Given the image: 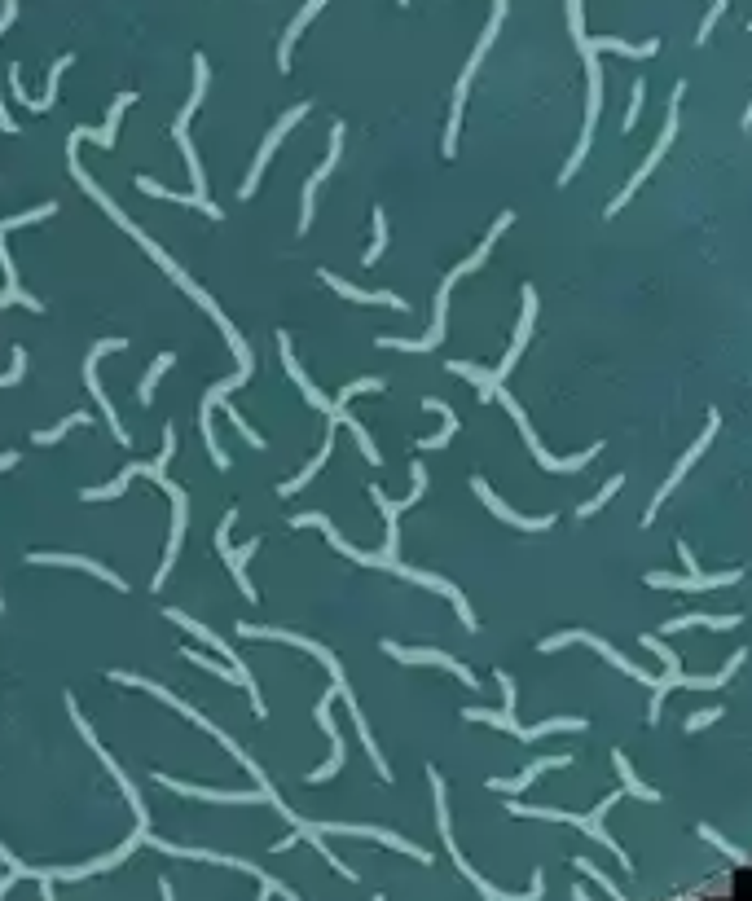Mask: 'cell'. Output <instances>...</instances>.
Wrapping results in <instances>:
<instances>
[{
    "label": "cell",
    "mask_w": 752,
    "mask_h": 901,
    "mask_svg": "<svg viewBox=\"0 0 752 901\" xmlns=\"http://www.w3.org/2000/svg\"><path fill=\"white\" fill-rule=\"evenodd\" d=\"M80 141H84V128H75V132H71V146H66V159H71V176H75V181H80V185L88 189V194H93V198H97V203H102V207H106V216H115V225H124V229L132 233V238H137V242H141V247H146V251L154 255V260H159V264H163V269H168V273H172V282H176V286H185V295H194V299H198V304H203V308H207V313H212V321H216V326H220V330H225V339H229V348H234V357L242 361V370H251V352H247V343H242V335H238V330H234V326H229V317H225V313H220V308H216V299H212V295H207V291H203V286H194V282H190V273H181V264H176V260H172V255H163L159 247H154V242L146 238V233H141L137 225H132V220L124 216V211H119V207H115V203H110V198L102 194V189H97V185H93V176H88V172H84V163H80Z\"/></svg>",
    "instance_id": "1"
},
{
    "label": "cell",
    "mask_w": 752,
    "mask_h": 901,
    "mask_svg": "<svg viewBox=\"0 0 752 901\" xmlns=\"http://www.w3.org/2000/svg\"><path fill=\"white\" fill-rule=\"evenodd\" d=\"M291 524H295V528H308V524H313V528H322V532H326V541L335 545L339 554H348L352 563H361V567H383V572H396V576H405V581H418V585L436 589V594H445L449 603L458 607L462 625H467V629H480V625H475V616H471V607H467V598H462V589L453 585V581H445V576H431V572H418V567H405L401 559H383V554H361V550H352V545H348L344 537H339L335 524H330L326 515H300V519H291Z\"/></svg>",
    "instance_id": "2"
},
{
    "label": "cell",
    "mask_w": 752,
    "mask_h": 901,
    "mask_svg": "<svg viewBox=\"0 0 752 901\" xmlns=\"http://www.w3.org/2000/svg\"><path fill=\"white\" fill-rule=\"evenodd\" d=\"M502 18H506V0H493V18H489V27H484L480 44H475V53H471L467 71H462V80H458V93H453V115H449V132H445V154H449V159H453V150H458V132H462V106H467V88H471V80H475V71H480L484 53L493 49L497 31H502Z\"/></svg>",
    "instance_id": "3"
},
{
    "label": "cell",
    "mask_w": 752,
    "mask_h": 901,
    "mask_svg": "<svg viewBox=\"0 0 752 901\" xmlns=\"http://www.w3.org/2000/svg\"><path fill=\"white\" fill-rule=\"evenodd\" d=\"M493 400H502V409H506V414H511V418L519 422V436H524V444H528V453H533V458H537L541 466H546V471H559V475H563V471H581V466H585V462H590V458H599V453H603V444H590V449H581V453H577V458H555V453H546V449H541L537 431H533V427H528V414H524V409H519V405H515V400H511V396H506V387H497V392H493Z\"/></svg>",
    "instance_id": "4"
},
{
    "label": "cell",
    "mask_w": 752,
    "mask_h": 901,
    "mask_svg": "<svg viewBox=\"0 0 752 901\" xmlns=\"http://www.w3.org/2000/svg\"><path fill=\"white\" fill-rule=\"evenodd\" d=\"M682 93H687V84L678 80V88H673V97H669V124H665V132H660V141H656V146H651V154H647V163H643V168H638L634 176H629V185H625L621 194L612 198V203H607V216H616V211H621V207L629 203V198H634V189L643 185L651 172H656V163H660V159H665V154H669L673 137H678V102H682Z\"/></svg>",
    "instance_id": "5"
},
{
    "label": "cell",
    "mask_w": 752,
    "mask_h": 901,
    "mask_svg": "<svg viewBox=\"0 0 752 901\" xmlns=\"http://www.w3.org/2000/svg\"><path fill=\"white\" fill-rule=\"evenodd\" d=\"M168 620H172V625H181L185 633H194V638H203V642H207V647H212V651H220V660H229V664H234V669H238L242 677H247V695H251V708H256V717H264V699H260V686H256V677H251L247 660H238V655L229 651V642L220 638V633H212L207 625H198V620H190V616H185V611H176V607H172V611H168Z\"/></svg>",
    "instance_id": "6"
},
{
    "label": "cell",
    "mask_w": 752,
    "mask_h": 901,
    "mask_svg": "<svg viewBox=\"0 0 752 901\" xmlns=\"http://www.w3.org/2000/svg\"><path fill=\"white\" fill-rule=\"evenodd\" d=\"M572 642H585V647H594V651H599L607 664H616V669H621V673H629V677H634V682H643V686H656V677H651L647 669H638L634 660H625V655L616 651V647H607L603 638H594V633H585V629H568V633H555V638H546V642H541V651H563V647H572Z\"/></svg>",
    "instance_id": "7"
},
{
    "label": "cell",
    "mask_w": 752,
    "mask_h": 901,
    "mask_svg": "<svg viewBox=\"0 0 752 901\" xmlns=\"http://www.w3.org/2000/svg\"><path fill=\"white\" fill-rule=\"evenodd\" d=\"M119 348H128V343H124V339H102V343H97V348L88 352V361H84V383H88V392H93L97 405H102V414H106V422H110V431H115V440H119V444H132V440H128V431L119 427L115 405H110L106 392H102V378H97V361H102L106 352H119Z\"/></svg>",
    "instance_id": "8"
},
{
    "label": "cell",
    "mask_w": 752,
    "mask_h": 901,
    "mask_svg": "<svg viewBox=\"0 0 752 901\" xmlns=\"http://www.w3.org/2000/svg\"><path fill=\"white\" fill-rule=\"evenodd\" d=\"M717 427H722V418H717V414H709V422H704V436H700V440H695V444H691V449H687V453H682V462H678V466H673V475H669V480H665V484H660L656 502H651V506H647V515H643V528H647V524H656V510H660V502H665V497L673 493V488H678V484H682V475H687V471H691V466H695V458H700V453H704V449H709V444H713V436H717Z\"/></svg>",
    "instance_id": "9"
},
{
    "label": "cell",
    "mask_w": 752,
    "mask_h": 901,
    "mask_svg": "<svg viewBox=\"0 0 752 901\" xmlns=\"http://www.w3.org/2000/svg\"><path fill=\"white\" fill-rule=\"evenodd\" d=\"M234 519H238V510H229L225 519H220V528H216V545H220V554H225V563H229V572H234V581H238V589H242V598H251L256 603V585L247 581V559L256 554V545L260 541H247L242 550H234L229 545V528H234Z\"/></svg>",
    "instance_id": "10"
},
{
    "label": "cell",
    "mask_w": 752,
    "mask_h": 901,
    "mask_svg": "<svg viewBox=\"0 0 752 901\" xmlns=\"http://www.w3.org/2000/svg\"><path fill=\"white\" fill-rule=\"evenodd\" d=\"M163 488L172 493V506H176V515H172V541H168V554H163V567L154 572V585L150 589H163V581H168V572H172V563H176V554H181V537H185V524H190V502H185V493H181V484H172L168 475H154Z\"/></svg>",
    "instance_id": "11"
},
{
    "label": "cell",
    "mask_w": 752,
    "mask_h": 901,
    "mask_svg": "<svg viewBox=\"0 0 752 901\" xmlns=\"http://www.w3.org/2000/svg\"><path fill=\"white\" fill-rule=\"evenodd\" d=\"M308 115V106H295L291 115H282L278 119V128L269 132V137H264V146H260V154H256V163H251V172H247V181H242V198H251L256 194V185H260V176H264V168H269V159L273 154H278V146H282V137L286 132H291L295 124H300V119Z\"/></svg>",
    "instance_id": "12"
},
{
    "label": "cell",
    "mask_w": 752,
    "mask_h": 901,
    "mask_svg": "<svg viewBox=\"0 0 752 901\" xmlns=\"http://www.w3.org/2000/svg\"><path fill=\"white\" fill-rule=\"evenodd\" d=\"M383 651H387V655H392V660H401V664H436V669H449L453 677H462V682H467V686H471V691H475V686H480V682H475V673L467 669V664H462V660H453V655H445V651H423V647H396V642H383Z\"/></svg>",
    "instance_id": "13"
},
{
    "label": "cell",
    "mask_w": 752,
    "mask_h": 901,
    "mask_svg": "<svg viewBox=\"0 0 752 901\" xmlns=\"http://www.w3.org/2000/svg\"><path fill=\"white\" fill-rule=\"evenodd\" d=\"M344 124H335L330 128V150H326V163L317 168L313 176H308V185H304V203H300V233H308V225H313V194H317V185L326 181L330 172H335V163H339V154H344Z\"/></svg>",
    "instance_id": "14"
},
{
    "label": "cell",
    "mask_w": 752,
    "mask_h": 901,
    "mask_svg": "<svg viewBox=\"0 0 752 901\" xmlns=\"http://www.w3.org/2000/svg\"><path fill=\"white\" fill-rule=\"evenodd\" d=\"M533 321H537V291L533 286H524V317H519V326H515V343L506 348V357H502V365L493 370V383L502 387V378L515 370V361H519V352L528 348V335H533Z\"/></svg>",
    "instance_id": "15"
},
{
    "label": "cell",
    "mask_w": 752,
    "mask_h": 901,
    "mask_svg": "<svg viewBox=\"0 0 752 901\" xmlns=\"http://www.w3.org/2000/svg\"><path fill=\"white\" fill-rule=\"evenodd\" d=\"M744 572H717V576H669V572H651L647 585L656 589H678V594H704V589H726L735 585Z\"/></svg>",
    "instance_id": "16"
},
{
    "label": "cell",
    "mask_w": 752,
    "mask_h": 901,
    "mask_svg": "<svg viewBox=\"0 0 752 901\" xmlns=\"http://www.w3.org/2000/svg\"><path fill=\"white\" fill-rule=\"evenodd\" d=\"M471 484H475V493H480V502L489 506L493 515L502 519V524H511V528H528V532H546L550 524H555V515H541V519H524V515H515L511 506H502V497H497L493 488H489V480H471Z\"/></svg>",
    "instance_id": "17"
},
{
    "label": "cell",
    "mask_w": 752,
    "mask_h": 901,
    "mask_svg": "<svg viewBox=\"0 0 752 901\" xmlns=\"http://www.w3.org/2000/svg\"><path fill=\"white\" fill-rule=\"evenodd\" d=\"M0 269H5V291H0V308H9V304H22L27 313H44V304L36 295H27L18 286V273H14V255H9V242L0 238Z\"/></svg>",
    "instance_id": "18"
},
{
    "label": "cell",
    "mask_w": 752,
    "mask_h": 901,
    "mask_svg": "<svg viewBox=\"0 0 752 901\" xmlns=\"http://www.w3.org/2000/svg\"><path fill=\"white\" fill-rule=\"evenodd\" d=\"M322 282L330 286V291H339L344 299H352V304H383V308H405V299H401V295H392V291H361V286L344 282V277H339V273H326V269H322Z\"/></svg>",
    "instance_id": "19"
},
{
    "label": "cell",
    "mask_w": 752,
    "mask_h": 901,
    "mask_svg": "<svg viewBox=\"0 0 752 901\" xmlns=\"http://www.w3.org/2000/svg\"><path fill=\"white\" fill-rule=\"evenodd\" d=\"M163 787H172V792H181V796H198V800H220V805H256V800H264V796H256V792H212V787H190V783H181V778H168V774H154Z\"/></svg>",
    "instance_id": "20"
},
{
    "label": "cell",
    "mask_w": 752,
    "mask_h": 901,
    "mask_svg": "<svg viewBox=\"0 0 752 901\" xmlns=\"http://www.w3.org/2000/svg\"><path fill=\"white\" fill-rule=\"evenodd\" d=\"M660 40H643V44H629V40H616V36H599V40H585L581 58L585 53H621V58H656Z\"/></svg>",
    "instance_id": "21"
},
{
    "label": "cell",
    "mask_w": 752,
    "mask_h": 901,
    "mask_svg": "<svg viewBox=\"0 0 752 901\" xmlns=\"http://www.w3.org/2000/svg\"><path fill=\"white\" fill-rule=\"evenodd\" d=\"M31 563H58V567H80V572H93V576H102L106 585H115V589H128V581L119 572H110V567H102V563H93V559H80V554H31Z\"/></svg>",
    "instance_id": "22"
},
{
    "label": "cell",
    "mask_w": 752,
    "mask_h": 901,
    "mask_svg": "<svg viewBox=\"0 0 752 901\" xmlns=\"http://www.w3.org/2000/svg\"><path fill=\"white\" fill-rule=\"evenodd\" d=\"M335 427H339V422H335V418H326V444H322V449H317V458H313V462H308V466H304V471H300V475H295V480H286V484H278V493H282V497H291V493H300V488H308V480H313V475H317V471H322V466H326V458H330V449H335Z\"/></svg>",
    "instance_id": "23"
},
{
    "label": "cell",
    "mask_w": 752,
    "mask_h": 901,
    "mask_svg": "<svg viewBox=\"0 0 752 901\" xmlns=\"http://www.w3.org/2000/svg\"><path fill=\"white\" fill-rule=\"evenodd\" d=\"M563 765H572V756H546V761H533L519 778H489V787L493 792H524L528 783H533L537 774H546V770H563Z\"/></svg>",
    "instance_id": "24"
},
{
    "label": "cell",
    "mask_w": 752,
    "mask_h": 901,
    "mask_svg": "<svg viewBox=\"0 0 752 901\" xmlns=\"http://www.w3.org/2000/svg\"><path fill=\"white\" fill-rule=\"evenodd\" d=\"M132 102H137V93H119V97H115V106H110V115H106V128H97V132H93V128H84V141H97V146H102V150L115 146L119 119H124V110H128Z\"/></svg>",
    "instance_id": "25"
},
{
    "label": "cell",
    "mask_w": 752,
    "mask_h": 901,
    "mask_svg": "<svg viewBox=\"0 0 752 901\" xmlns=\"http://www.w3.org/2000/svg\"><path fill=\"white\" fill-rule=\"evenodd\" d=\"M322 5H326V0H308V5L300 9V18H295L291 27H286V36H282V49H278V66H282V71H291V44L300 40V31L308 27V22H313L317 14H322Z\"/></svg>",
    "instance_id": "26"
},
{
    "label": "cell",
    "mask_w": 752,
    "mask_h": 901,
    "mask_svg": "<svg viewBox=\"0 0 752 901\" xmlns=\"http://www.w3.org/2000/svg\"><path fill=\"white\" fill-rule=\"evenodd\" d=\"M423 405L431 409V414H440V418H445V427H440V436H431V440H418V449H427V453H431V449H445V444H449L453 436H458V414H453V409L445 405V400H431V396L423 400Z\"/></svg>",
    "instance_id": "27"
},
{
    "label": "cell",
    "mask_w": 752,
    "mask_h": 901,
    "mask_svg": "<svg viewBox=\"0 0 752 901\" xmlns=\"http://www.w3.org/2000/svg\"><path fill=\"white\" fill-rule=\"evenodd\" d=\"M739 616H673L665 633H682V629H735Z\"/></svg>",
    "instance_id": "28"
},
{
    "label": "cell",
    "mask_w": 752,
    "mask_h": 901,
    "mask_svg": "<svg viewBox=\"0 0 752 901\" xmlns=\"http://www.w3.org/2000/svg\"><path fill=\"white\" fill-rule=\"evenodd\" d=\"M176 365V352H159V357H154V365H150V374L141 378V387H137V400L141 405H150V396H154V387H159V378L168 374Z\"/></svg>",
    "instance_id": "29"
},
{
    "label": "cell",
    "mask_w": 752,
    "mask_h": 901,
    "mask_svg": "<svg viewBox=\"0 0 752 901\" xmlns=\"http://www.w3.org/2000/svg\"><path fill=\"white\" fill-rule=\"evenodd\" d=\"M449 370H453V374H462V378H471V383L480 387V396H484V400H493V392H497L493 370H480V365H467V361H449Z\"/></svg>",
    "instance_id": "30"
},
{
    "label": "cell",
    "mask_w": 752,
    "mask_h": 901,
    "mask_svg": "<svg viewBox=\"0 0 752 901\" xmlns=\"http://www.w3.org/2000/svg\"><path fill=\"white\" fill-rule=\"evenodd\" d=\"M88 422H93V414H66V418L58 422V427H49V431H36V436H31V440H36V444H58V440H62V436H66V431H71V427H88Z\"/></svg>",
    "instance_id": "31"
},
{
    "label": "cell",
    "mask_w": 752,
    "mask_h": 901,
    "mask_svg": "<svg viewBox=\"0 0 752 901\" xmlns=\"http://www.w3.org/2000/svg\"><path fill=\"white\" fill-rule=\"evenodd\" d=\"M612 761H616V770H621V778H625V792H634L638 800H660L656 792H651V787L638 783V774H634V765L625 761V752H612Z\"/></svg>",
    "instance_id": "32"
},
{
    "label": "cell",
    "mask_w": 752,
    "mask_h": 901,
    "mask_svg": "<svg viewBox=\"0 0 752 901\" xmlns=\"http://www.w3.org/2000/svg\"><path fill=\"white\" fill-rule=\"evenodd\" d=\"M621 484H625V475H612V480H607V484L599 488V497H590V502H585V506L577 510V515H581V519L599 515V510H603L607 502H612V497H616V493H621Z\"/></svg>",
    "instance_id": "33"
},
{
    "label": "cell",
    "mask_w": 752,
    "mask_h": 901,
    "mask_svg": "<svg viewBox=\"0 0 752 901\" xmlns=\"http://www.w3.org/2000/svg\"><path fill=\"white\" fill-rule=\"evenodd\" d=\"M185 660H194V664H203V669H212V673H220L225 682H238V686H247V677H242L234 664H220V660H207L203 651H185Z\"/></svg>",
    "instance_id": "34"
},
{
    "label": "cell",
    "mask_w": 752,
    "mask_h": 901,
    "mask_svg": "<svg viewBox=\"0 0 752 901\" xmlns=\"http://www.w3.org/2000/svg\"><path fill=\"white\" fill-rule=\"evenodd\" d=\"M383 387H387L383 378H357V383H348L344 392L335 396V405H348V400H352V396H361V392H383Z\"/></svg>",
    "instance_id": "35"
},
{
    "label": "cell",
    "mask_w": 752,
    "mask_h": 901,
    "mask_svg": "<svg viewBox=\"0 0 752 901\" xmlns=\"http://www.w3.org/2000/svg\"><path fill=\"white\" fill-rule=\"evenodd\" d=\"M383 247H387V216H383V211H374V242H370V251H366V264L379 260Z\"/></svg>",
    "instance_id": "36"
},
{
    "label": "cell",
    "mask_w": 752,
    "mask_h": 901,
    "mask_svg": "<svg viewBox=\"0 0 752 901\" xmlns=\"http://www.w3.org/2000/svg\"><path fill=\"white\" fill-rule=\"evenodd\" d=\"M643 97H647V84L634 80V97H629V110H625V132H634L638 115H643Z\"/></svg>",
    "instance_id": "37"
},
{
    "label": "cell",
    "mask_w": 752,
    "mask_h": 901,
    "mask_svg": "<svg viewBox=\"0 0 752 901\" xmlns=\"http://www.w3.org/2000/svg\"><path fill=\"white\" fill-rule=\"evenodd\" d=\"M22 374H27V352L14 348V365H9V374H0V387H14V383H22Z\"/></svg>",
    "instance_id": "38"
},
{
    "label": "cell",
    "mask_w": 752,
    "mask_h": 901,
    "mask_svg": "<svg viewBox=\"0 0 752 901\" xmlns=\"http://www.w3.org/2000/svg\"><path fill=\"white\" fill-rule=\"evenodd\" d=\"M717 717H722V708H717V704H713V708H704V713H691V717H687V730H704V726H713Z\"/></svg>",
    "instance_id": "39"
},
{
    "label": "cell",
    "mask_w": 752,
    "mask_h": 901,
    "mask_svg": "<svg viewBox=\"0 0 752 901\" xmlns=\"http://www.w3.org/2000/svg\"><path fill=\"white\" fill-rule=\"evenodd\" d=\"M225 414H229V418H234V422H238V431H242V436H247L251 444H256V449H264V436H260V431H251V427H247V418H242V414H238V409H225Z\"/></svg>",
    "instance_id": "40"
},
{
    "label": "cell",
    "mask_w": 752,
    "mask_h": 901,
    "mask_svg": "<svg viewBox=\"0 0 752 901\" xmlns=\"http://www.w3.org/2000/svg\"><path fill=\"white\" fill-rule=\"evenodd\" d=\"M14 18H18V0H5V9H0V36L14 27Z\"/></svg>",
    "instance_id": "41"
},
{
    "label": "cell",
    "mask_w": 752,
    "mask_h": 901,
    "mask_svg": "<svg viewBox=\"0 0 752 901\" xmlns=\"http://www.w3.org/2000/svg\"><path fill=\"white\" fill-rule=\"evenodd\" d=\"M0 132H9V137H18V132H22L14 119H9V110H5V106H0Z\"/></svg>",
    "instance_id": "42"
},
{
    "label": "cell",
    "mask_w": 752,
    "mask_h": 901,
    "mask_svg": "<svg viewBox=\"0 0 752 901\" xmlns=\"http://www.w3.org/2000/svg\"><path fill=\"white\" fill-rule=\"evenodd\" d=\"M18 462V453H0V471H5V466H14Z\"/></svg>",
    "instance_id": "43"
},
{
    "label": "cell",
    "mask_w": 752,
    "mask_h": 901,
    "mask_svg": "<svg viewBox=\"0 0 752 901\" xmlns=\"http://www.w3.org/2000/svg\"><path fill=\"white\" fill-rule=\"evenodd\" d=\"M752 124V102H748V110H744V128Z\"/></svg>",
    "instance_id": "44"
},
{
    "label": "cell",
    "mask_w": 752,
    "mask_h": 901,
    "mask_svg": "<svg viewBox=\"0 0 752 901\" xmlns=\"http://www.w3.org/2000/svg\"><path fill=\"white\" fill-rule=\"evenodd\" d=\"M396 5H409V0H396Z\"/></svg>",
    "instance_id": "45"
}]
</instances>
